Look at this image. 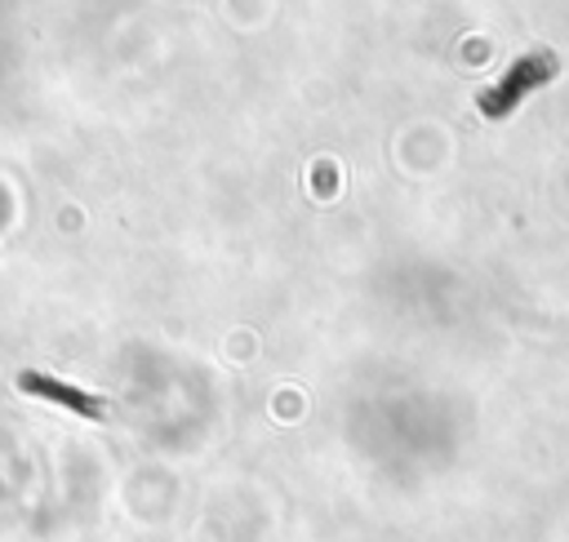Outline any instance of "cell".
I'll return each instance as SVG.
<instances>
[{"label": "cell", "instance_id": "cell-1", "mask_svg": "<svg viewBox=\"0 0 569 542\" xmlns=\"http://www.w3.org/2000/svg\"><path fill=\"white\" fill-rule=\"evenodd\" d=\"M22 387H27V391H40V395H58V400H67V404H71V409H80V413H98V404H89L80 391L62 387V382H49V378H36V373H22Z\"/></svg>", "mask_w": 569, "mask_h": 542}]
</instances>
